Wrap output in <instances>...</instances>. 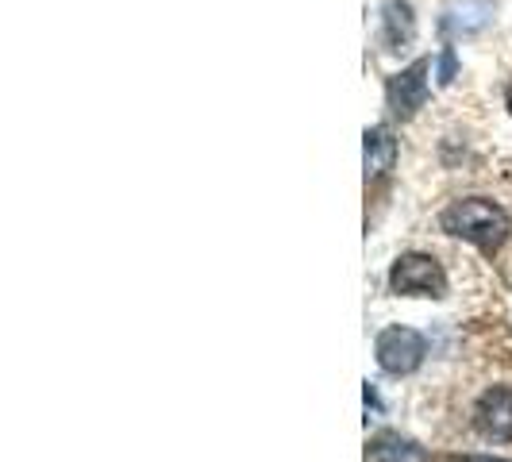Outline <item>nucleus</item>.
<instances>
[{
  "label": "nucleus",
  "mask_w": 512,
  "mask_h": 462,
  "mask_svg": "<svg viewBox=\"0 0 512 462\" xmlns=\"http://www.w3.org/2000/svg\"><path fill=\"white\" fill-rule=\"evenodd\" d=\"M428 70H432V62L428 58H420V62H412L409 70H401L397 77H389V85H385V101L393 108V116H401V120H409L416 116L424 101H428Z\"/></svg>",
  "instance_id": "4"
},
{
  "label": "nucleus",
  "mask_w": 512,
  "mask_h": 462,
  "mask_svg": "<svg viewBox=\"0 0 512 462\" xmlns=\"http://www.w3.org/2000/svg\"><path fill=\"white\" fill-rule=\"evenodd\" d=\"M374 355H378V366H382L385 374L405 378V374H412V370H420V366H424L428 339L416 332V328H401V324H393V328H385V332L378 335Z\"/></svg>",
  "instance_id": "3"
},
{
  "label": "nucleus",
  "mask_w": 512,
  "mask_h": 462,
  "mask_svg": "<svg viewBox=\"0 0 512 462\" xmlns=\"http://www.w3.org/2000/svg\"><path fill=\"white\" fill-rule=\"evenodd\" d=\"M439 228L493 255L509 239V216H505V208L486 197H466V201H451L439 212Z\"/></svg>",
  "instance_id": "1"
},
{
  "label": "nucleus",
  "mask_w": 512,
  "mask_h": 462,
  "mask_svg": "<svg viewBox=\"0 0 512 462\" xmlns=\"http://www.w3.org/2000/svg\"><path fill=\"white\" fill-rule=\"evenodd\" d=\"M493 16V4L489 0H466L462 8H455L447 20H443V31H459V35H474L482 31Z\"/></svg>",
  "instance_id": "9"
},
{
  "label": "nucleus",
  "mask_w": 512,
  "mask_h": 462,
  "mask_svg": "<svg viewBox=\"0 0 512 462\" xmlns=\"http://www.w3.org/2000/svg\"><path fill=\"white\" fill-rule=\"evenodd\" d=\"M505 104H509V112H512V85L505 89Z\"/></svg>",
  "instance_id": "11"
},
{
  "label": "nucleus",
  "mask_w": 512,
  "mask_h": 462,
  "mask_svg": "<svg viewBox=\"0 0 512 462\" xmlns=\"http://www.w3.org/2000/svg\"><path fill=\"white\" fill-rule=\"evenodd\" d=\"M393 158H397V139L389 135V128L366 131V181L389 174L393 170Z\"/></svg>",
  "instance_id": "7"
},
{
  "label": "nucleus",
  "mask_w": 512,
  "mask_h": 462,
  "mask_svg": "<svg viewBox=\"0 0 512 462\" xmlns=\"http://www.w3.org/2000/svg\"><path fill=\"white\" fill-rule=\"evenodd\" d=\"M389 289L397 297H443L447 274L432 255H401L389 270Z\"/></svg>",
  "instance_id": "2"
},
{
  "label": "nucleus",
  "mask_w": 512,
  "mask_h": 462,
  "mask_svg": "<svg viewBox=\"0 0 512 462\" xmlns=\"http://www.w3.org/2000/svg\"><path fill=\"white\" fill-rule=\"evenodd\" d=\"M474 428L486 439H512V389L493 385L474 405Z\"/></svg>",
  "instance_id": "5"
},
{
  "label": "nucleus",
  "mask_w": 512,
  "mask_h": 462,
  "mask_svg": "<svg viewBox=\"0 0 512 462\" xmlns=\"http://www.w3.org/2000/svg\"><path fill=\"white\" fill-rule=\"evenodd\" d=\"M439 81H443V85L455 81V54L451 51H443V58H439Z\"/></svg>",
  "instance_id": "10"
},
{
  "label": "nucleus",
  "mask_w": 512,
  "mask_h": 462,
  "mask_svg": "<svg viewBox=\"0 0 512 462\" xmlns=\"http://www.w3.org/2000/svg\"><path fill=\"white\" fill-rule=\"evenodd\" d=\"M416 35V16H412L409 0H385L382 4V43L385 51L409 47Z\"/></svg>",
  "instance_id": "6"
},
{
  "label": "nucleus",
  "mask_w": 512,
  "mask_h": 462,
  "mask_svg": "<svg viewBox=\"0 0 512 462\" xmlns=\"http://www.w3.org/2000/svg\"><path fill=\"white\" fill-rule=\"evenodd\" d=\"M470 462H505V459H470Z\"/></svg>",
  "instance_id": "12"
},
{
  "label": "nucleus",
  "mask_w": 512,
  "mask_h": 462,
  "mask_svg": "<svg viewBox=\"0 0 512 462\" xmlns=\"http://www.w3.org/2000/svg\"><path fill=\"white\" fill-rule=\"evenodd\" d=\"M366 462H424V451L401 436H378L366 447Z\"/></svg>",
  "instance_id": "8"
}]
</instances>
